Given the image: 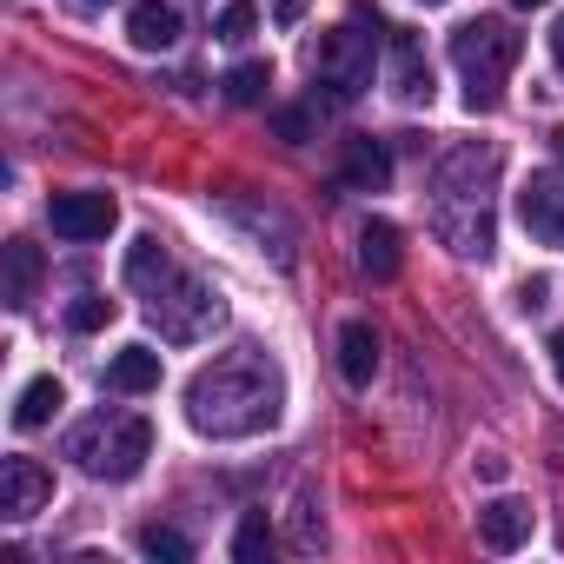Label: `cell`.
Listing matches in <instances>:
<instances>
[{"label": "cell", "mask_w": 564, "mask_h": 564, "mask_svg": "<svg viewBox=\"0 0 564 564\" xmlns=\"http://www.w3.org/2000/svg\"><path fill=\"white\" fill-rule=\"evenodd\" d=\"M279 405H286V379L259 346H232L213 366H199L186 379V425L199 438H252L279 425Z\"/></svg>", "instance_id": "obj_1"}, {"label": "cell", "mask_w": 564, "mask_h": 564, "mask_svg": "<svg viewBox=\"0 0 564 564\" xmlns=\"http://www.w3.org/2000/svg\"><path fill=\"white\" fill-rule=\"evenodd\" d=\"M127 286L140 293V313L160 326V339H173V346H193V339H206V333L226 319L219 293L206 286V279H193V272L166 252L160 232H140V239L127 246Z\"/></svg>", "instance_id": "obj_2"}, {"label": "cell", "mask_w": 564, "mask_h": 564, "mask_svg": "<svg viewBox=\"0 0 564 564\" xmlns=\"http://www.w3.org/2000/svg\"><path fill=\"white\" fill-rule=\"evenodd\" d=\"M491 173H498V153L491 147H458L438 166L432 226H438V239L458 259H491Z\"/></svg>", "instance_id": "obj_3"}, {"label": "cell", "mask_w": 564, "mask_h": 564, "mask_svg": "<svg viewBox=\"0 0 564 564\" xmlns=\"http://www.w3.org/2000/svg\"><path fill=\"white\" fill-rule=\"evenodd\" d=\"M67 458L87 471V478H107V485H127L140 478V465L153 458V425L140 412H100L87 425L67 432Z\"/></svg>", "instance_id": "obj_4"}, {"label": "cell", "mask_w": 564, "mask_h": 564, "mask_svg": "<svg viewBox=\"0 0 564 564\" xmlns=\"http://www.w3.org/2000/svg\"><path fill=\"white\" fill-rule=\"evenodd\" d=\"M524 34H511V21H465L452 34V67L465 74V107L491 113L505 100V74L518 67Z\"/></svg>", "instance_id": "obj_5"}, {"label": "cell", "mask_w": 564, "mask_h": 564, "mask_svg": "<svg viewBox=\"0 0 564 564\" xmlns=\"http://www.w3.org/2000/svg\"><path fill=\"white\" fill-rule=\"evenodd\" d=\"M372 54H379V14H352V21H339L326 41H319V54H313V80L346 107V100H359L366 87H372Z\"/></svg>", "instance_id": "obj_6"}, {"label": "cell", "mask_w": 564, "mask_h": 564, "mask_svg": "<svg viewBox=\"0 0 564 564\" xmlns=\"http://www.w3.org/2000/svg\"><path fill=\"white\" fill-rule=\"evenodd\" d=\"M518 219L538 246H557L564 252V173H531L518 186Z\"/></svg>", "instance_id": "obj_7"}, {"label": "cell", "mask_w": 564, "mask_h": 564, "mask_svg": "<svg viewBox=\"0 0 564 564\" xmlns=\"http://www.w3.org/2000/svg\"><path fill=\"white\" fill-rule=\"evenodd\" d=\"M47 219L61 239H107L120 226V206H113V193H54Z\"/></svg>", "instance_id": "obj_8"}, {"label": "cell", "mask_w": 564, "mask_h": 564, "mask_svg": "<svg viewBox=\"0 0 564 564\" xmlns=\"http://www.w3.org/2000/svg\"><path fill=\"white\" fill-rule=\"evenodd\" d=\"M54 498V471L41 465V458H8V465H0V511H8V518H34L41 505Z\"/></svg>", "instance_id": "obj_9"}, {"label": "cell", "mask_w": 564, "mask_h": 564, "mask_svg": "<svg viewBox=\"0 0 564 564\" xmlns=\"http://www.w3.org/2000/svg\"><path fill=\"white\" fill-rule=\"evenodd\" d=\"M392 94L405 107H425L432 100V61H425V41L412 28H392Z\"/></svg>", "instance_id": "obj_10"}, {"label": "cell", "mask_w": 564, "mask_h": 564, "mask_svg": "<svg viewBox=\"0 0 564 564\" xmlns=\"http://www.w3.org/2000/svg\"><path fill=\"white\" fill-rule=\"evenodd\" d=\"M531 524H538V511L524 498H491L478 511V544L485 551H518V544H531Z\"/></svg>", "instance_id": "obj_11"}, {"label": "cell", "mask_w": 564, "mask_h": 564, "mask_svg": "<svg viewBox=\"0 0 564 564\" xmlns=\"http://www.w3.org/2000/svg\"><path fill=\"white\" fill-rule=\"evenodd\" d=\"M127 41L140 54H166L180 41V8H166V0H140V8L127 14Z\"/></svg>", "instance_id": "obj_12"}, {"label": "cell", "mask_w": 564, "mask_h": 564, "mask_svg": "<svg viewBox=\"0 0 564 564\" xmlns=\"http://www.w3.org/2000/svg\"><path fill=\"white\" fill-rule=\"evenodd\" d=\"M107 386L127 392V399L160 392V352H153V346H120V352L107 359Z\"/></svg>", "instance_id": "obj_13"}, {"label": "cell", "mask_w": 564, "mask_h": 564, "mask_svg": "<svg viewBox=\"0 0 564 564\" xmlns=\"http://www.w3.org/2000/svg\"><path fill=\"white\" fill-rule=\"evenodd\" d=\"M0 259H8V286H0V300H8L14 313H28L34 306V286H41V246L8 239V246H0Z\"/></svg>", "instance_id": "obj_14"}, {"label": "cell", "mask_w": 564, "mask_h": 564, "mask_svg": "<svg viewBox=\"0 0 564 564\" xmlns=\"http://www.w3.org/2000/svg\"><path fill=\"white\" fill-rule=\"evenodd\" d=\"M359 265H366L372 279H399L405 246H399V226H392V219H366V226H359Z\"/></svg>", "instance_id": "obj_15"}, {"label": "cell", "mask_w": 564, "mask_h": 564, "mask_svg": "<svg viewBox=\"0 0 564 564\" xmlns=\"http://www.w3.org/2000/svg\"><path fill=\"white\" fill-rule=\"evenodd\" d=\"M339 372H346V386H372V372H379V333L366 319H352L339 333Z\"/></svg>", "instance_id": "obj_16"}, {"label": "cell", "mask_w": 564, "mask_h": 564, "mask_svg": "<svg viewBox=\"0 0 564 564\" xmlns=\"http://www.w3.org/2000/svg\"><path fill=\"white\" fill-rule=\"evenodd\" d=\"M386 180H392V153L379 140H346V186L386 193Z\"/></svg>", "instance_id": "obj_17"}, {"label": "cell", "mask_w": 564, "mask_h": 564, "mask_svg": "<svg viewBox=\"0 0 564 564\" xmlns=\"http://www.w3.org/2000/svg\"><path fill=\"white\" fill-rule=\"evenodd\" d=\"M61 405H67L61 379H34V386H21V399H14V425H21V432H41Z\"/></svg>", "instance_id": "obj_18"}, {"label": "cell", "mask_w": 564, "mask_h": 564, "mask_svg": "<svg viewBox=\"0 0 564 564\" xmlns=\"http://www.w3.org/2000/svg\"><path fill=\"white\" fill-rule=\"evenodd\" d=\"M265 87H272V67H265V61H239V67L226 74V100H232V107H259Z\"/></svg>", "instance_id": "obj_19"}, {"label": "cell", "mask_w": 564, "mask_h": 564, "mask_svg": "<svg viewBox=\"0 0 564 564\" xmlns=\"http://www.w3.org/2000/svg\"><path fill=\"white\" fill-rule=\"evenodd\" d=\"M232 557H239V564L272 557V524H265V511H246V518H239V531H232Z\"/></svg>", "instance_id": "obj_20"}, {"label": "cell", "mask_w": 564, "mask_h": 564, "mask_svg": "<svg viewBox=\"0 0 564 564\" xmlns=\"http://www.w3.org/2000/svg\"><path fill=\"white\" fill-rule=\"evenodd\" d=\"M140 551L160 557V564H186V557H193L186 531H173V524H147V531H140Z\"/></svg>", "instance_id": "obj_21"}, {"label": "cell", "mask_w": 564, "mask_h": 564, "mask_svg": "<svg viewBox=\"0 0 564 564\" xmlns=\"http://www.w3.org/2000/svg\"><path fill=\"white\" fill-rule=\"evenodd\" d=\"M213 34H219V41H232V47H239V41H252V34H259V8H252V0H226L219 21H213Z\"/></svg>", "instance_id": "obj_22"}, {"label": "cell", "mask_w": 564, "mask_h": 564, "mask_svg": "<svg viewBox=\"0 0 564 564\" xmlns=\"http://www.w3.org/2000/svg\"><path fill=\"white\" fill-rule=\"evenodd\" d=\"M107 319H113V300H100V293H80V300L67 306V326H74V333H100Z\"/></svg>", "instance_id": "obj_23"}, {"label": "cell", "mask_w": 564, "mask_h": 564, "mask_svg": "<svg viewBox=\"0 0 564 564\" xmlns=\"http://www.w3.org/2000/svg\"><path fill=\"white\" fill-rule=\"evenodd\" d=\"M544 293H551L544 279H524V286H518V306H524V313H544Z\"/></svg>", "instance_id": "obj_24"}, {"label": "cell", "mask_w": 564, "mask_h": 564, "mask_svg": "<svg viewBox=\"0 0 564 564\" xmlns=\"http://www.w3.org/2000/svg\"><path fill=\"white\" fill-rule=\"evenodd\" d=\"M272 21H279V28H300V21H306V0H279Z\"/></svg>", "instance_id": "obj_25"}, {"label": "cell", "mask_w": 564, "mask_h": 564, "mask_svg": "<svg viewBox=\"0 0 564 564\" xmlns=\"http://www.w3.org/2000/svg\"><path fill=\"white\" fill-rule=\"evenodd\" d=\"M279 133H286V140H306V113L286 107V113H279Z\"/></svg>", "instance_id": "obj_26"}, {"label": "cell", "mask_w": 564, "mask_h": 564, "mask_svg": "<svg viewBox=\"0 0 564 564\" xmlns=\"http://www.w3.org/2000/svg\"><path fill=\"white\" fill-rule=\"evenodd\" d=\"M551 372H557V386H564V326L551 333Z\"/></svg>", "instance_id": "obj_27"}, {"label": "cell", "mask_w": 564, "mask_h": 564, "mask_svg": "<svg viewBox=\"0 0 564 564\" xmlns=\"http://www.w3.org/2000/svg\"><path fill=\"white\" fill-rule=\"evenodd\" d=\"M551 61H557V74H564V14H557V28H551Z\"/></svg>", "instance_id": "obj_28"}, {"label": "cell", "mask_w": 564, "mask_h": 564, "mask_svg": "<svg viewBox=\"0 0 564 564\" xmlns=\"http://www.w3.org/2000/svg\"><path fill=\"white\" fill-rule=\"evenodd\" d=\"M74 8H87V14H94V8H113V0H74Z\"/></svg>", "instance_id": "obj_29"}, {"label": "cell", "mask_w": 564, "mask_h": 564, "mask_svg": "<svg viewBox=\"0 0 564 564\" xmlns=\"http://www.w3.org/2000/svg\"><path fill=\"white\" fill-rule=\"evenodd\" d=\"M551 147H557V160H564V127H557V133H551Z\"/></svg>", "instance_id": "obj_30"}, {"label": "cell", "mask_w": 564, "mask_h": 564, "mask_svg": "<svg viewBox=\"0 0 564 564\" xmlns=\"http://www.w3.org/2000/svg\"><path fill=\"white\" fill-rule=\"evenodd\" d=\"M511 8H544V0H511Z\"/></svg>", "instance_id": "obj_31"}, {"label": "cell", "mask_w": 564, "mask_h": 564, "mask_svg": "<svg viewBox=\"0 0 564 564\" xmlns=\"http://www.w3.org/2000/svg\"><path fill=\"white\" fill-rule=\"evenodd\" d=\"M425 8H438V0H425Z\"/></svg>", "instance_id": "obj_32"}]
</instances>
